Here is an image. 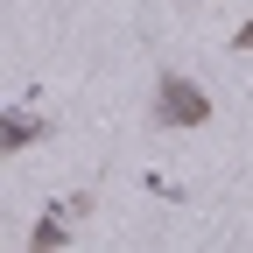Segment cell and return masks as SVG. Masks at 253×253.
Returning <instances> with one entry per match:
<instances>
[{
  "instance_id": "1",
  "label": "cell",
  "mask_w": 253,
  "mask_h": 253,
  "mask_svg": "<svg viewBox=\"0 0 253 253\" xmlns=\"http://www.w3.org/2000/svg\"><path fill=\"white\" fill-rule=\"evenodd\" d=\"M204 120H211V99L190 78L162 71V84H155V126H204Z\"/></svg>"
},
{
  "instance_id": "2",
  "label": "cell",
  "mask_w": 253,
  "mask_h": 253,
  "mask_svg": "<svg viewBox=\"0 0 253 253\" xmlns=\"http://www.w3.org/2000/svg\"><path fill=\"white\" fill-rule=\"evenodd\" d=\"M42 134H49V120H42V113H7V120H0V148H7V155L28 148V141H42Z\"/></svg>"
},
{
  "instance_id": "3",
  "label": "cell",
  "mask_w": 253,
  "mask_h": 253,
  "mask_svg": "<svg viewBox=\"0 0 253 253\" xmlns=\"http://www.w3.org/2000/svg\"><path fill=\"white\" fill-rule=\"evenodd\" d=\"M63 239H71V211H63V218H42V225L28 232V246H36V253H49V246H63Z\"/></svg>"
},
{
  "instance_id": "4",
  "label": "cell",
  "mask_w": 253,
  "mask_h": 253,
  "mask_svg": "<svg viewBox=\"0 0 253 253\" xmlns=\"http://www.w3.org/2000/svg\"><path fill=\"white\" fill-rule=\"evenodd\" d=\"M232 49H253V21H239V36H232Z\"/></svg>"
}]
</instances>
